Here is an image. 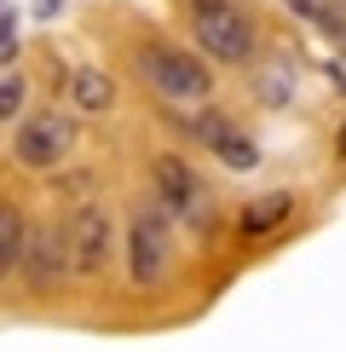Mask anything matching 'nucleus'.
Instances as JSON below:
<instances>
[{
	"label": "nucleus",
	"mask_w": 346,
	"mask_h": 352,
	"mask_svg": "<svg viewBox=\"0 0 346 352\" xmlns=\"http://www.w3.org/2000/svg\"><path fill=\"white\" fill-rule=\"evenodd\" d=\"M139 69H144V81L162 87L168 98H208V69H202L191 52H179V47H144Z\"/></svg>",
	"instance_id": "1"
},
{
	"label": "nucleus",
	"mask_w": 346,
	"mask_h": 352,
	"mask_svg": "<svg viewBox=\"0 0 346 352\" xmlns=\"http://www.w3.org/2000/svg\"><path fill=\"white\" fill-rule=\"evenodd\" d=\"M196 41L214 58H225V64H242V58L254 52V29H249V18H242L231 0H220V6H196Z\"/></svg>",
	"instance_id": "2"
},
{
	"label": "nucleus",
	"mask_w": 346,
	"mask_h": 352,
	"mask_svg": "<svg viewBox=\"0 0 346 352\" xmlns=\"http://www.w3.org/2000/svg\"><path fill=\"white\" fill-rule=\"evenodd\" d=\"M76 144V127H69V116H29V122L18 127V162L23 168H52V162H64V151Z\"/></svg>",
	"instance_id": "3"
},
{
	"label": "nucleus",
	"mask_w": 346,
	"mask_h": 352,
	"mask_svg": "<svg viewBox=\"0 0 346 352\" xmlns=\"http://www.w3.org/2000/svg\"><path fill=\"white\" fill-rule=\"evenodd\" d=\"M69 266L86 272V277H98L110 266V214H104V202H81L76 208V231H69Z\"/></svg>",
	"instance_id": "4"
},
{
	"label": "nucleus",
	"mask_w": 346,
	"mask_h": 352,
	"mask_svg": "<svg viewBox=\"0 0 346 352\" xmlns=\"http://www.w3.org/2000/svg\"><path fill=\"white\" fill-rule=\"evenodd\" d=\"M185 127H191V139H196V144H208V151L220 156L225 168H254V162H260V151L237 133V127H231V116H225V110H202V116H191Z\"/></svg>",
	"instance_id": "5"
},
{
	"label": "nucleus",
	"mask_w": 346,
	"mask_h": 352,
	"mask_svg": "<svg viewBox=\"0 0 346 352\" xmlns=\"http://www.w3.org/2000/svg\"><path fill=\"white\" fill-rule=\"evenodd\" d=\"M168 266V219L156 208H144L133 219V248H127V272H133V283H156Z\"/></svg>",
	"instance_id": "6"
},
{
	"label": "nucleus",
	"mask_w": 346,
	"mask_h": 352,
	"mask_svg": "<svg viewBox=\"0 0 346 352\" xmlns=\"http://www.w3.org/2000/svg\"><path fill=\"white\" fill-rule=\"evenodd\" d=\"M156 190H162V208L168 214H179V219H202V185H196V173L179 162V156H156Z\"/></svg>",
	"instance_id": "7"
},
{
	"label": "nucleus",
	"mask_w": 346,
	"mask_h": 352,
	"mask_svg": "<svg viewBox=\"0 0 346 352\" xmlns=\"http://www.w3.org/2000/svg\"><path fill=\"white\" fill-rule=\"evenodd\" d=\"M23 254H29L23 266H29V283H35V289H52L58 277L69 272V260H64V254H69V243L58 237L52 226H41V231H29V243H23Z\"/></svg>",
	"instance_id": "8"
},
{
	"label": "nucleus",
	"mask_w": 346,
	"mask_h": 352,
	"mask_svg": "<svg viewBox=\"0 0 346 352\" xmlns=\"http://www.w3.org/2000/svg\"><path fill=\"white\" fill-rule=\"evenodd\" d=\"M288 214H295V197H288V190H266V197H254L249 208L237 214V231L242 237H266V231H277Z\"/></svg>",
	"instance_id": "9"
},
{
	"label": "nucleus",
	"mask_w": 346,
	"mask_h": 352,
	"mask_svg": "<svg viewBox=\"0 0 346 352\" xmlns=\"http://www.w3.org/2000/svg\"><path fill=\"white\" fill-rule=\"evenodd\" d=\"M23 260V219L12 202H0V277H6L12 266Z\"/></svg>",
	"instance_id": "10"
},
{
	"label": "nucleus",
	"mask_w": 346,
	"mask_h": 352,
	"mask_svg": "<svg viewBox=\"0 0 346 352\" xmlns=\"http://www.w3.org/2000/svg\"><path fill=\"white\" fill-rule=\"evenodd\" d=\"M110 98H115V87L104 69H76V104L81 110H110Z\"/></svg>",
	"instance_id": "11"
},
{
	"label": "nucleus",
	"mask_w": 346,
	"mask_h": 352,
	"mask_svg": "<svg viewBox=\"0 0 346 352\" xmlns=\"http://www.w3.org/2000/svg\"><path fill=\"white\" fill-rule=\"evenodd\" d=\"M18 110H23V81L12 76V81H0V122H12Z\"/></svg>",
	"instance_id": "12"
},
{
	"label": "nucleus",
	"mask_w": 346,
	"mask_h": 352,
	"mask_svg": "<svg viewBox=\"0 0 346 352\" xmlns=\"http://www.w3.org/2000/svg\"><path fill=\"white\" fill-rule=\"evenodd\" d=\"M288 6H295L300 18H312L317 29H329V35H335V29H341V23H335V18H329V12H323V6H312V0H288Z\"/></svg>",
	"instance_id": "13"
},
{
	"label": "nucleus",
	"mask_w": 346,
	"mask_h": 352,
	"mask_svg": "<svg viewBox=\"0 0 346 352\" xmlns=\"http://www.w3.org/2000/svg\"><path fill=\"white\" fill-rule=\"evenodd\" d=\"M12 58H18V23L0 18V64H12Z\"/></svg>",
	"instance_id": "14"
},
{
	"label": "nucleus",
	"mask_w": 346,
	"mask_h": 352,
	"mask_svg": "<svg viewBox=\"0 0 346 352\" xmlns=\"http://www.w3.org/2000/svg\"><path fill=\"white\" fill-rule=\"evenodd\" d=\"M191 6H220V0H191Z\"/></svg>",
	"instance_id": "15"
},
{
	"label": "nucleus",
	"mask_w": 346,
	"mask_h": 352,
	"mask_svg": "<svg viewBox=\"0 0 346 352\" xmlns=\"http://www.w3.org/2000/svg\"><path fill=\"white\" fill-rule=\"evenodd\" d=\"M341 156H346V127H341Z\"/></svg>",
	"instance_id": "16"
}]
</instances>
